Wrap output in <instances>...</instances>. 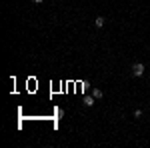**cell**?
<instances>
[{
    "instance_id": "4",
    "label": "cell",
    "mask_w": 150,
    "mask_h": 148,
    "mask_svg": "<svg viewBox=\"0 0 150 148\" xmlns=\"http://www.w3.org/2000/svg\"><path fill=\"white\" fill-rule=\"evenodd\" d=\"M94 100H96L94 96H86V98H84V106H92Z\"/></svg>"
},
{
    "instance_id": "1",
    "label": "cell",
    "mask_w": 150,
    "mask_h": 148,
    "mask_svg": "<svg viewBox=\"0 0 150 148\" xmlns=\"http://www.w3.org/2000/svg\"><path fill=\"white\" fill-rule=\"evenodd\" d=\"M132 74H134V76H142V74H144V64H142V62L132 64Z\"/></svg>"
},
{
    "instance_id": "5",
    "label": "cell",
    "mask_w": 150,
    "mask_h": 148,
    "mask_svg": "<svg viewBox=\"0 0 150 148\" xmlns=\"http://www.w3.org/2000/svg\"><path fill=\"white\" fill-rule=\"evenodd\" d=\"M34 2H44V0H34Z\"/></svg>"
},
{
    "instance_id": "2",
    "label": "cell",
    "mask_w": 150,
    "mask_h": 148,
    "mask_svg": "<svg viewBox=\"0 0 150 148\" xmlns=\"http://www.w3.org/2000/svg\"><path fill=\"white\" fill-rule=\"evenodd\" d=\"M92 96H94V98H96V100H100V98H102V96H104V92L100 90V88H92Z\"/></svg>"
},
{
    "instance_id": "3",
    "label": "cell",
    "mask_w": 150,
    "mask_h": 148,
    "mask_svg": "<svg viewBox=\"0 0 150 148\" xmlns=\"http://www.w3.org/2000/svg\"><path fill=\"white\" fill-rule=\"evenodd\" d=\"M104 22H106V20H104V16H98V18L94 20V26H96V28H102Z\"/></svg>"
}]
</instances>
